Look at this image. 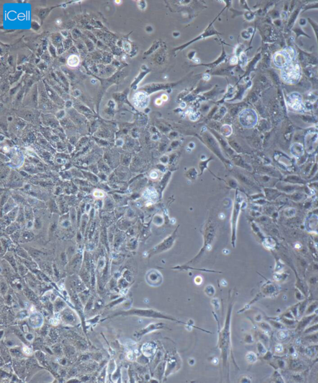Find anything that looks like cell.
<instances>
[{
	"label": "cell",
	"instance_id": "cell-11",
	"mask_svg": "<svg viewBox=\"0 0 318 383\" xmlns=\"http://www.w3.org/2000/svg\"><path fill=\"white\" fill-rule=\"evenodd\" d=\"M145 193H146V195H145V197L148 199H150L151 200H155L157 198V194L156 192V191L154 188L148 189L145 192Z\"/></svg>",
	"mask_w": 318,
	"mask_h": 383
},
{
	"label": "cell",
	"instance_id": "cell-22",
	"mask_svg": "<svg viewBox=\"0 0 318 383\" xmlns=\"http://www.w3.org/2000/svg\"><path fill=\"white\" fill-rule=\"evenodd\" d=\"M278 364L280 368H283L284 367V362L283 360H278Z\"/></svg>",
	"mask_w": 318,
	"mask_h": 383
},
{
	"label": "cell",
	"instance_id": "cell-4",
	"mask_svg": "<svg viewBox=\"0 0 318 383\" xmlns=\"http://www.w3.org/2000/svg\"><path fill=\"white\" fill-rule=\"evenodd\" d=\"M132 101L137 108L143 109L148 106L150 98L145 92H139L134 95Z\"/></svg>",
	"mask_w": 318,
	"mask_h": 383
},
{
	"label": "cell",
	"instance_id": "cell-23",
	"mask_svg": "<svg viewBox=\"0 0 318 383\" xmlns=\"http://www.w3.org/2000/svg\"><path fill=\"white\" fill-rule=\"evenodd\" d=\"M318 323V315H316L314 317V319H313V320L312 321L311 324H315V323Z\"/></svg>",
	"mask_w": 318,
	"mask_h": 383
},
{
	"label": "cell",
	"instance_id": "cell-7",
	"mask_svg": "<svg viewBox=\"0 0 318 383\" xmlns=\"http://www.w3.org/2000/svg\"><path fill=\"white\" fill-rule=\"evenodd\" d=\"M316 316V315L314 313V314L306 316L305 317H303L302 320H301L298 323V326H297V330H299V331H302L303 330L306 329L307 328V326L311 323L312 321L313 320V319H314Z\"/></svg>",
	"mask_w": 318,
	"mask_h": 383
},
{
	"label": "cell",
	"instance_id": "cell-12",
	"mask_svg": "<svg viewBox=\"0 0 318 383\" xmlns=\"http://www.w3.org/2000/svg\"><path fill=\"white\" fill-rule=\"evenodd\" d=\"M307 305H308L307 301H303V302H301L300 304H299V306H298V316H299L301 317L304 314V313L306 310Z\"/></svg>",
	"mask_w": 318,
	"mask_h": 383
},
{
	"label": "cell",
	"instance_id": "cell-18",
	"mask_svg": "<svg viewBox=\"0 0 318 383\" xmlns=\"http://www.w3.org/2000/svg\"><path fill=\"white\" fill-rule=\"evenodd\" d=\"M296 297L298 301H303L304 299V297L303 296V295L301 294V293L300 292H299V290H298L296 292Z\"/></svg>",
	"mask_w": 318,
	"mask_h": 383
},
{
	"label": "cell",
	"instance_id": "cell-13",
	"mask_svg": "<svg viewBox=\"0 0 318 383\" xmlns=\"http://www.w3.org/2000/svg\"><path fill=\"white\" fill-rule=\"evenodd\" d=\"M290 367L293 370H300L301 369H304V365H303L300 362L296 360H292L290 363Z\"/></svg>",
	"mask_w": 318,
	"mask_h": 383
},
{
	"label": "cell",
	"instance_id": "cell-15",
	"mask_svg": "<svg viewBox=\"0 0 318 383\" xmlns=\"http://www.w3.org/2000/svg\"><path fill=\"white\" fill-rule=\"evenodd\" d=\"M317 307H318V305L316 303H313L312 304L309 305V307H307L306 310L305 312L306 316L313 314V312H314V311L317 309Z\"/></svg>",
	"mask_w": 318,
	"mask_h": 383
},
{
	"label": "cell",
	"instance_id": "cell-3",
	"mask_svg": "<svg viewBox=\"0 0 318 383\" xmlns=\"http://www.w3.org/2000/svg\"><path fill=\"white\" fill-rule=\"evenodd\" d=\"M239 120L241 123L246 128H252L257 123V115L255 111L252 109H245L241 113Z\"/></svg>",
	"mask_w": 318,
	"mask_h": 383
},
{
	"label": "cell",
	"instance_id": "cell-21",
	"mask_svg": "<svg viewBox=\"0 0 318 383\" xmlns=\"http://www.w3.org/2000/svg\"><path fill=\"white\" fill-rule=\"evenodd\" d=\"M157 176H158V174H157V173L156 172H152L150 174V178L152 179H156L157 178Z\"/></svg>",
	"mask_w": 318,
	"mask_h": 383
},
{
	"label": "cell",
	"instance_id": "cell-24",
	"mask_svg": "<svg viewBox=\"0 0 318 383\" xmlns=\"http://www.w3.org/2000/svg\"><path fill=\"white\" fill-rule=\"evenodd\" d=\"M230 62H231L232 64H236V63L238 62V59H237V57H232V58L231 59V60H230Z\"/></svg>",
	"mask_w": 318,
	"mask_h": 383
},
{
	"label": "cell",
	"instance_id": "cell-16",
	"mask_svg": "<svg viewBox=\"0 0 318 383\" xmlns=\"http://www.w3.org/2000/svg\"><path fill=\"white\" fill-rule=\"evenodd\" d=\"M282 322L283 323H284V325H288V326H291L293 325L295 323V321L293 319H288V318H285L284 317L282 319Z\"/></svg>",
	"mask_w": 318,
	"mask_h": 383
},
{
	"label": "cell",
	"instance_id": "cell-9",
	"mask_svg": "<svg viewBox=\"0 0 318 383\" xmlns=\"http://www.w3.org/2000/svg\"><path fill=\"white\" fill-rule=\"evenodd\" d=\"M289 337V332L286 330L280 329L277 334V339L280 341H283Z\"/></svg>",
	"mask_w": 318,
	"mask_h": 383
},
{
	"label": "cell",
	"instance_id": "cell-8",
	"mask_svg": "<svg viewBox=\"0 0 318 383\" xmlns=\"http://www.w3.org/2000/svg\"><path fill=\"white\" fill-rule=\"evenodd\" d=\"M303 340L308 343H311V344L318 343V331L314 333L309 334L308 335H307L303 338Z\"/></svg>",
	"mask_w": 318,
	"mask_h": 383
},
{
	"label": "cell",
	"instance_id": "cell-17",
	"mask_svg": "<svg viewBox=\"0 0 318 383\" xmlns=\"http://www.w3.org/2000/svg\"><path fill=\"white\" fill-rule=\"evenodd\" d=\"M272 323L273 324V326H275L276 328H278V329H279V330H280V329H283V328H284V325H283V323H280V322H277V321H276V322H275V321H273V322H272Z\"/></svg>",
	"mask_w": 318,
	"mask_h": 383
},
{
	"label": "cell",
	"instance_id": "cell-27",
	"mask_svg": "<svg viewBox=\"0 0 318 383\" xmlns=\"http://www.w3.org/2000/svg\"><path fill=\"white\" fill-rule=\"evenodd\" d=\"M60 22H61V21H60V20H59L57 21V24H60Z\"/></svg>",
	"mask_w": 318,
	"mask_h": 383
},
{
	"label": "cell",
	"instance_id": "cell-2",
	"mask_svg": "<svg viewBox=\"0 0 318 383\" xmlns=\"http://www.w3.org/2000/svg\"><path fill=\"white\" fill-rule=\"evenodd\" d=\"M294 54L295 52L292 49L277 52L273 56V63L277 67L282 68L292 62Z\"/></svg>",
	"mask_w": 318,
	"mask_h": 383
},
{
	"label": "cell",
	"instance_id": "cell-19",
	"mask_svg": "<svg viewBox=\"0 0 318 383\" xmlns=\"http://www.w3.org/2000/svg\"><path fill=\"white\" fill-rule=\"evenodd\" d=\"M283 350V346L281 345L278 344V345H277L275 346V351H276V352L280 353V352H282Z\"/></svg>",
	"mask_w": 318,
	"mask_h": 383
},
{
	"label": "cell",
	"instance_id": "cell-5",
	"mask_svg": "<svg viewBox=\"0 0 318 383\" xmlns=\"http://www.w3.org/2000/svg\"><path fill=\"white\" fill-rule=\"evenodd\" d=\"M288 104L295 110H301L304 108L302 98L299 93L295 92L288 95Z\"/></svg>",
	"mask_w": 318,
	"mask_h": 383
},
{
	"label": "cell",
	"instance_id": "cell-20",
	"mask_svg": "<svg viewBox=\"0 0 318 383\" xmlns=\"http://www.w3.org/2000/svg\"><path fill=\"white\" fill-rule=\"evenodd\" d=\"M95 192H97V193H98V194H94V195H95V197H103V195H104V194H103V192H102V191H101V190H96V191H95Z\"/></svg>",
	"mask_w": 318,
	"mask_h": 383
},
{
	"label": "cell",
	"instance_id": "cell-6",
	"mask_svg": "<svg viewBox=\"0 0 318 383\" xmlns=\"http://www.w3.org/2000/svg\"><path fill=\"white\" fill-rule=\"evenodd\" d=\"M154 279L156 280L159 285L161 283V282H162V277L158 271H151L150 272H149L147 275L148 283L150 284H151L152 286H155V282Z\"/></svg>",
	"mask_w": 318,
	"mask_h": 383
},
{
	"label": "cell",
	"instance_id": "cell-28",
	"mask_svg": "<svg viewBox=\"0 0 318 383\" xmlns=\"http://www.w3.org/2000/svg\"><path fill=\"white\" fill-rule=\"evenodd\" d=\"M318 361V358H317V361Z\"/></svg>",
	"mask_w": 318,
	"mask_h": 383
},
{
	"label": "cell",
	"instance_id": "cell-1",
	"mask_svg": "<svg viewBox=\"0 0 318 383\" xmlns=\"http://www.w3.org/2000/svg\"><path fill=\"white\" fill-rule=\"evenodd\" d=\"M282 79L288 83H296L301 77V67L297 63L290 62L281 68Z\"/></svg>",
	"mask_w": 318,
	"mask_h": 383
},
{
	"label": "cell",
	"instance_id": "cell-26",
	"mask_svg": "<svg viewBox=\"0 0 318 383\" xmlns=\"http://www.w3.org/2000/svg\"><path fill=\"white\" fill-rule=\"evenodd\" d=\"M161 99L162 100H163V101H166V100H167V99H168V98H167V96L166 95H163L162 96V97H161Z\"/></svg>",
	"mask_w": 318,
	"mask_h": 383
},
{
	"label": "cell",
	"instance_id": "cell-14",
	"mask_svg": "<svg viewBox=\"0 0 318 383\" xmlns=\"http://www.w3.org/2000/svg\"><path fill=\"white\" fill-rule=\"evenodd\" d=\"M317 331H318V323L310 325V326L309 327H307L305 329L304 333L306 334H309L317 332Z\"/></svg>",
	"mask_w": 318,
	"mask_h": 383
},
{
	"label": "cell",
	"instance_id": "cell-25",
	"mask_svg": "<svg viewBox=\"0 0 318 383\" xmlns=\"http://www.w3.org/2000/svg\"><path fill=\"white\" fill-rule=\"evenodd\" d=\"M162 101L163 100L161 98H159L155 100V103L156 104H157V105H160V104L162 103Z\"/></svg>",
	"mask_w": 318,
	"mask_h": 383
},
{
	"label": "cell",
	"instance_id": "cell-10",
	"mask_svg": "<svg viewBox=\"0 0 318 383\" xmlns=\"http://www.w3.org/2000/svg\"><path fill=\"white\" fill-rule=\"evenodd\" d=\"M80 63L79 57L76 55H72L69 57L67 60V64L70 67H74L77 66Z\"/></svg>",
	"mask_w": 318,
	"mask_h": 383
}]
</instances>
